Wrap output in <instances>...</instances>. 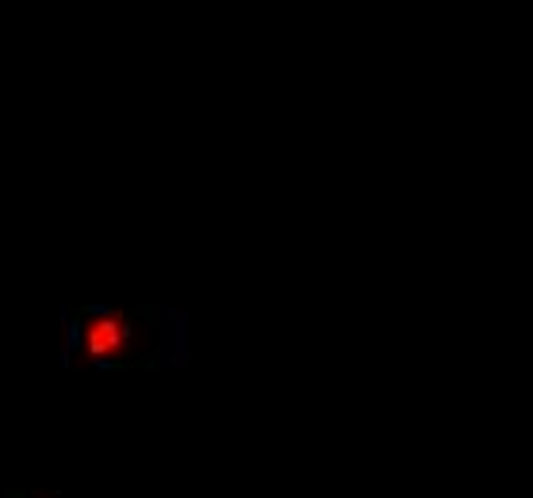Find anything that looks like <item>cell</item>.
Instances as JSON below:
<instances>
[{
    "mask_svg": "<svg viewBox=\"0 0 533 498\" xmlns=\"http://www.w3.org/2000/svg\"><path fill=\"white\" fill-rule=\"evenodd\" d=\"M77 345L88 360H119L134 345V322L123 311H96L81 322Z\"/></svg>",
    "mask_w": 533,
    "mask_h": 498,
    "instance_id": "1",
    "label": "cell"
}]
</instances>
